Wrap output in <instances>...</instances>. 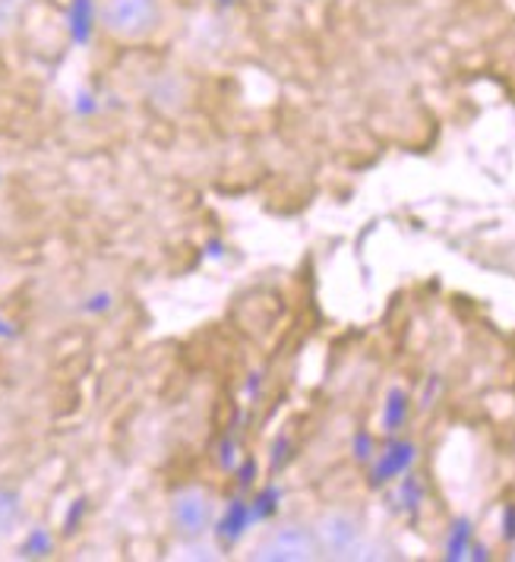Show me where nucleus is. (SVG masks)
Masks as SVG:
<instances>
[{"label": "nucleus", "instance_id": "2", "mask_svg": "<svg viewBox=\"0 0 515 562\" xmlns=\"http://www.w3.org/2000/svg\"><path fill=\"white\" fill-rule=\"evenodd\" d=\"M215 515H219V503L209 486L183 484L168 493L165 518H168V531L178 543L209 540L215 528Z\"/></svg>", "mask_w": 515, "mask_h": 562}, {"label": "nucleus", "instance_id": "5", "mask_svg": "<svg viewBox=\"0 0 515 562\" xmlns=\"http://www.w3.org/2000/svg\"><path fill=\"white\" fill-rule=\"evenodd\" d=\"M26 525V503L16 486L0 484V547L16 540Z\"/></svg>", "mask_w": 515, "mask_h": 562}, {"label": "nucleus", "instance_id": "1", "mask_svg": "<svg viewBox=\"0 0 515 562\" xmlns=\"http://www.w3.org/2000/svg\"><path fill=\"white\" fill-rule=\"evenodd\" d=\"M168 7L165 0H96V29L104 42L117 48L153 45L165 32Z\"/></svg>", "mask_w": 515, "mask_h": 562}, {"label": "nucleus", "instance_id": "6", "mask_svg": "<svg viewBox=\"0 0 515 562\" xmlns=\"http://www.w3.org/2000/svg\"><path fill=\"white\" fill-rule=\"evenodd\" d=\"M513 560H515V553H513Z\"/></svg>", "mask_w": 515, "mask_h": 562}, {"label": "nucleus", "instance_id": "3", "mask_svg": "<svg viewBox=\"0 0 515 562\" xmlns=\"http://www.w3.org/2000/svg\"><path fill=\"white\" fill-rule=\"evenodd\" d=\"M310 528H313L323 560H355V557H361L367 531H363V521L358 512L342 509V506L323 509L310 521Z\"/></svg>", "mask_w": 515, "mask_h": 562}, {"label": "nucleus", "instance_id": "4", "mask_svg": "<svg viewBox=\"0 0 515 562\" xmlns=\"http://www.w3.org/2000/svg\"><path fill=\"white\" fill-rule=\"evenodd\" d=\"M254 562H313L320 560V547L307 521H279L262 531L250 547Z\"/></svg>", "mask_w": 515, "mask_h": 562}]
</instances>
